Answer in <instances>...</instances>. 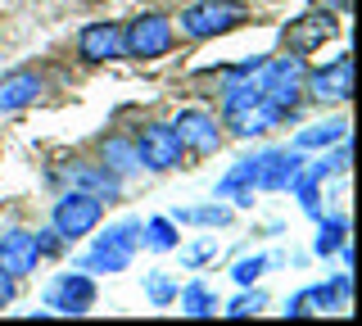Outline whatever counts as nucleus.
I'll return each mask as SVG.
<instances>
[{"label":"nucleus","instance_id":"28","mask_svg":"<svg viewBox=\"0 0 362 326\" xmlns=\"http://www.w3.org/2000/svg\"><path fill=\"white\" fill-rule=\"evenodd\" d=\"M14 290H18V286H14V276L0 267V308H9V303H14Z\"/></svg>","mask_w":362,"mask_h":326},{"label":"nucleus","instance_id":"4","mask_svg":"<svg viewBox=\"0 0 362 326\" xmlns=\"http://www.w3.org/2000/svg\"><path fill=\"white\" fill-rule=\"evenodd\" d=\"M177 46V28H173V18L168 14H136L127 28H122V54L127 59H163L168 50Z\"/></svg>","mask_w":362,"mask_h":326},{"label":"nucleus","instance_id":"16","mask_svg":"<svg viewBox=\"0 0 362 326\" xmlns=\"http://www.w3.org/2000/svg\"><path fill=\"white\" fill-rule=\"evenodd\" d=\"M303 168V150H258V190H286Z\"/></svg>","mask_w":362,"mask_h":326},{"label":"nucleus","instance_id":"1","mask_svg":"<svg viewBox=\"0 0 362 326\" xmlns=\"http://www.w3.org/2000/svg\"><path fill=\"white\" fill-rule=\"evenodd\" d=\"M141 250V218H122V222H113V227H105L90 240V250L77 258L73 267H82V272H127L132 267V254Z\"/></svg>","mask_w":362,"mask_h":326},{"label":"nucleus","instance_id":"6","mask_svg":"<svg viewBox=\"0 0 362 326\" xmlns=\"http://www.w3.org/2000/svg\"><path fill=\"white\" fill-rule=\"evenodd\" d=\"M95 276L82 272V267H73V272H59L45 286V308L59 313V318H86L90 308H95Z\"/></svg>","mask_w":362,"mask_h":326},{"label":"nucleus","instance_id":"17","mask_svg":"<svg viewBox=\"0 0 362 326\" xmlns=\"http://www.w3.org/2000/svg\"><path fill=\"white\" fill-rule=\"evenodd\" d=\"M339 141H349V122L344 118H326V122H313V127H299L294 150H331Z\"/></svg>","mask_w":362,"mask_h":326},{"label":"nucleus","instance_id":"20","mask_svg":"<svg viewBox=\"0 0 362 326\" xmlns=\"http://www.w3.org/2000/svg\"><path fill=\"white\" fill-rule=\"evenodd\" d=\"M177 303H181V313H190V318H213V313H218V295H213L204 281L177 286Z\"/></svg>","mask_w":362,"mask_h":326},{"label":"nucleus","instance_id":"3","mask_svg":"<svg viewBox=\"0 0 362 326\" xmlns=\"http://www.w3.org/2000/svg\"><path fill=\"white\" fill-rule=\"evenodd\" d=\"M100 218H105V199L86 195V190H59V199H54L50 209V227L64 235V245H77L86 240L90 231L100 227Z\"/></svg>","mask_w":362,"mask_h":326},{"label":"nucleus","instance_id":"8","mask_svg":"<svg viewBox=\"0 0 362 326\" xmlns=\"http://www.w3.org/2000/svg\"><path fill=\"white\" fill-rule=\"evenodd\" d=\"M303 95L317 105H349L354 100V54H335L326 69H308Z\"/></svg>","mask_w":362,"mask_h":326},{"label":"nucleus","instance_id":"2","mask_svg":"<svg viewBox=\"0 0 362 326\" xmlns=\"http://www.w3.org/2000/svg\"><path fill=\"white\" fill-rule=\"evenodd\" d=\"M303 82H308V64L303 54H276V59H263L258 69V86H263V100L281 109V114H294L303 100Z\"/></svg>","mask_w":362,"mask_h":326},{"label":"nucleus","instance_id":"7","mask_svg":"<svg viewBox=\"0 0 362 326\" xmlns=\"http://www.w3.org/2000/svg\"><path fill=\"white\" fill-rule=\"evenodd\" d=\"M50 186H68V190H86L95 199H118L122 177H113L105 163H86V159H64L50 168Z\"/></svg>","mask_w":362,"mask_h":326},{"label":"nucleus","instance_id":"24","mask_svg":"<svg viewBox=\"0 0 362 326\" xmlns=\"http://www.w3.org/2000/svg\"><path fill=\"white\" fill-rule=\"evenodd\" d=\"M267 267H276V258H272V254H249V258H240V263L231 267V276H235V286H254Z\"/></svg>","mask_w":362,"mask_h":326},{"label":"nucleus","instance_id":"26","mask_svg":"<svg viewBox=\"0 0 362 326\" xmlns=\"http://www.w3.org/2000/svg\"><path fill=\"white\" fill-rule=\"evenodd\" d=\"M209 258H218V235H209V240H195L190 250H181V263H186L190 272H199Z\"/></svg>","mask_w":362,"mask_h":326},{"label":"nucleus","instance_id":"10","mask_svg":"<svg viewBox=\"0 0 362 326\" xmlns=\"http://www.w3.org/2000/svg\"><path fill=\"white\" fill-rule=\"evenodd\" d=\"M173 132H177L181 150L199 154V159H209V154L222 150V122H218V114H209V109H181L173 118Z\"/></svg>","mask_w":362,"mask_h":326},{"label":"nucleus","instance_id":"14","mask_svg":"<svg viewBox=\"0 0 362 326\" xmlns=\"http://www.w3.org/2000/svg\"><path fill=\"white\" fill-rule=\"evenodd\" d=\"M45 91V77L37 69H14L0 77V114H18V109L37 105Z\"/></svg>","mask_w":362,"mask_h":326},{"label":"nucleus","instance_id":"5","mask_svg":"<svg viewBox=\"0 0 362 326\" xmlns=\"http://www.w3.org/2000/svg\"><path fill=\"white\" fill-rule=\"evenodd\" d=\"M249 18V9L240 0H199V5L181 9V37L186 41H213L222 32L240 28Z\"/></svg>","mask_w":362,"mask_h":326},{"label":"nucleus","instance_id":"23","mask_svg":"<svg viewBox=\"0 0 362 326\" xmlns=\"http://www.w3.org/2000/svg\"><path fill=\"white\" fill-rule=\"evenodd\" d=\"M145 299L154 303V308H168V303H177V281L168 272H145Z\"/></svg>","mask_w":362,"mask_h":326},{"label":"nucleus","instance_id":"22","mask_svg":"<svg viewBox=\"0 0 362 326\" xmlns=\"http://www.w3.org/2000/svg\"><path fill=\"white\" fill-rule=\"evenodd\" d=\"M141 245H145V250H154V254L177 250V245H181L177 222H173V218H150V222H141Z\"/></svg>","mask_w":362,"mask_h":326},{"label":"nucleus","instance_id":"27","mask_svg":"<svg viewBox=\"0 0 362 326\" xmlns=\"http://www.w3.org/2000/svg\"><path fill=\"white\" fill-rule=\"evenodd\" d=\"M32 235H37V250H41V258L64 254V235L54 231V227H41V231H32Z\"/></svg>","mask_w":362,"mask_h":326},{"label":"nucleus","instance_id":"9","mask_svg":"<svg viewBox=\"0 0 362 326\" xmlns=\"http://www.w3.org/2000/svg\"><path fill=\"white\" fill-rule=\"evenodd\" d=\"M181 141L173 132V122H145L141 136H136V159H141V168H150V173H173V168H181Z\"/></svg>","mask_w":362,"mask_h":326},{"label":"nucleus","instance_id":"21","mask_svg":"<svg viewBox=\"0 0 362 326\" xmlns=\"http://www.w3.org/2000/svg\"><path fill=\"white\" fill-rule=\"evenodd\" d=\"M173 222H177V227H213V231H218V227L231 222V209L213 199V204H199V209H177Z\"/></svg>","mask_w":362,"mask_h":326},{"label":"nucleus","instance_id":"25","mask_svg":"<svg viewBox=\"0 0 362 326\" xmlns=\"http://www.w3.org/2000/svg\"><path fill=\"white\" fill-rule=\"evenodd\" d=\"M263 308H267V295H263V290H249V286H245V295H235L222 313H226V318H258Z\"/></svg>","mask_w":362,"mask_h":326},{"label":"nucleus","instance_id":"18","mask_svg":"<svg viewBox=\"0 0 362 326\" xmlns=\"http://www.w3.org/2000/svg\"><path fill=\"white\" fill-rule=\"evenodd\" d=\"M100 159H105V168H109L113 177H122V182L141 173L136 145H132V141H122V136H105V141H100Z\"/></svg>","mask_w":362,"mask_h":326},{"label":"nucleus","instance_id":"19","mask_svg":"<svg viewBox=\"0 0 362 326\" xmlns=\"http://www.w3.org/2000/svg\"><path fill=\"white\" fill-rule=\"evenodd\" d=\"M344 240H349V218H344V213L317 218V240H313V254H317V258H331Z\"/></svg>","mask_w":362,"mask_h":326},{"label":"nucleus","instance_id":"15","mask_svg":"<svg viewBox=\"0 0 362 326\" xmlns=\"http://www.w3.org/2000/svg\"><path fill=\"white\" fill-rule=\"evenodd\" d=\"M77 54H82L86 64L122 59V28L118 23H86L77 32Z\"/></svg>","mask_w":362,"mask_h":326},{"label":"nucleus","instance_id":"11","mask_svg":"<svg viewBox=\"0 0 362 326\" xmlns=\"http://www.w3.org/2000/svg\"><path fill=\"white\" fill-rule=\"evenodd\" d=\"M349 299H354V276L339 272L335 281H326V286H308L299 290L294 299H286V318H308V313H339L349 308Z\"/></svg>","mask_w":362,"mask_h":326},{"label":"nucleus","instance_id":"12","mask_svg":"<svg viewBox=\"0 0 362 326\" xmlns=\"http://www.w3.org/2000/svg\"><path fill=\"white\" fill-rule=\"evenodd\" d=\"M335 32H339V14L313 9V14H303V18H290V23L281 28V41H286L290 54H313V50H322Z\"/></svg>","mask_w":362,"mask_h":326},{"label":"nucleus","instance_id":"29","mask_svg":"<svg viewBox=\"0 0 362 326\" xmlns=\"http://www.w3.org/2000/svg\"><path fill=\"white\" fill-rule=\"evenodd\" d=\"M313 5H317V9H326V14H339V18L349 14V0H313Z\"/></svg>","mask_w":362,"mask_h":326},{"label":"nucleus","instance_id":"13","mask_svg":"<svg viewBox=\"0 0 362 326\" xmlns=\"http://www.w3.org/2000/svg\"><path fill=\"white\" fill-rule=\"evenodd\" d=\"M37 263H41V250H37V235H32L28 227H9V231H0V267H5L9 276H28V272H37Z\"/></svg>","mask_w":362,"mask_h":326}]
</instances>
